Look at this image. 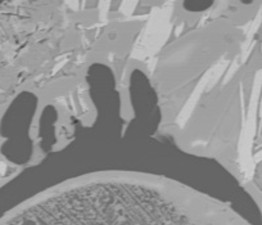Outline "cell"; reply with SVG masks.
Instances as JSON below:
<instances>
[{"instance_id": "obj_1", "label": "cell", "mask_w": 262, "mask_h": 225, "mask_svg": "<svg viewBox=\"0 0 262 225\" xmlns=\"http://www.w3.org/2000/svg\"><path fill=\"white\" fill-rule=\"evenodd\" d=\"M230 206L155 176L111 174L42 193L0 225H235Z\"/></svg>"}]
</instances>
